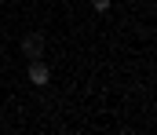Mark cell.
<instances>
[{
    "label": "cell",
    "mask_w": 157,
    "mask_h": 135,
    "mask_svg": "<svg viewBox=\"0 0 157 135\" xmlns=\"http://www.w3.org/2000/svg\"><path fill=\"white\" fill-rule=\"evenodd\" d=\"M18 51H22L26 58H44V51H48V40H44V33H26V37L18 40Z\"/></svg>",
    "instance_id": "obj_2"
},
{
    "label": "cell",
    "mask_w": 157,
    "mask_h": 135,
    "mask_svg": "<svg viewBox=\"0 0 157 135\" xmlns=\"http://www.w3.org/2000/svg\"><path fill=\"white\" fill-rule=\"evenodd\" d=\"M91 7H95V11H99V15H106V11H110V7H113V0H91Z\"/></svg>",
    "instance_id": "obj_3"
},
{
    "label": "cell",
    "mask_w": 157,
    "mask_h": 135,
    "mask_svg": "<svg viewBox=\"0 0 157 135\" xmlns=\"http://www.w3.org/2000/svg\"><path fill=\"white\" fill-rule=\"evenodd\" d=\"M26 81H29L33 88H48V84H51V66H48L44 58H29V66H26Z\"/></svg>",
    "instance_id": "obj_1"
}]
</instances>
